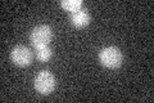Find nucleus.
Masks as SVG:
<instances>
[{"label":"nucleus","mask_w":154,"mask_h":103,"mask_svg":"<svg viewBox=\"0 0 154 103\" xmlns=\"http://www.w3.org/2000/svg\"><path fill=\"white\" fill-rule=\"evenodd\" d=\"M33 86L42 95H48L55 89L57 86V80L51 72L42 70L36 75L35 80H33Z\"/></svg>","instance_id":"nucleus-2"},{"label":"nucleus","mask_w":154,"mask_h":103,"mask_svg":"<svg viewBox=\"0 0 154 103\" xmlns=\"http://www.w3.org/2000/svg\"><path fill=\"white\" fill-rule=\"evenodd\" d=\"M53 56V50L50 49L49 45H42L36 48V58L40 62H46L49 61Z\"/></svg>","instance_id":"nucleus-7"},{"label":"nucleus","mask_w":154,"mask_h":103,"mask_svg":"<svg viewBox=\"0 0 154 103\" xmlns=\"http://www.w3.org/2000/svg\"><path fill=\"white\" fill-rule=\"evenodd\" d=\"M99 62L104 67L116 70L122 65V53L117 47H105L99 52Z\"/></svg>","instance_id":"nucleus-1"},{"label":"nucleus","mask_w":154,"mask_h":103,"mask_svg":"<svg viewBox=\"0 0 154 103\" xmlns=\"http://www.w3.org/2000/svg\"><path fill=\"white\" fill-rule=\"evenodd\" d=\"M53 37V30L49 24H38L31 32V43L33 47H42L49 45V43Z\"/></svg>","instance_id":"nucleus-3"},{"label":"nucleus","mask_w":154,"mask_h":103,"mask_svg":"<svg viewBox=\"0 0 154 103\" xmlns=\"http://www.w3.org/2000/svg\"><path fill=\"white\" fill-rule=\"evenodd\" d=\"M90 19H91V17L86 9H80V11L71 14V22L77 28L86 27L90 23Z\"/></svg>","instance_id":"nucleus-5"},{"label":"nucleus","mask_w":154,"mask_h":103,"mask_svg":"<svg viewBox=\"0 0 154 103\" xmlns=\"http://www.w3.org/2000/svg\"><path fill=\"white\" fill-rule=\"evenodd\" d=\"M11 58L14 65H17L19 67H26L32 63L33 56H32V52L30 50V48H27L26 45H17L13 48V50L11 53Z\"/></svg>","instance_id":"nucleus-4"},{"label":"nucleus","mask_w":154,"mask_h":103,"mask_svg":"<svg viewBox=\"0 0 154 103\" xmlns=\"http://www.w3.org/2000/svg\"><path fill=\"white\" fill-rule=\"evenodd\" d=\"M82 0H63V2H60V5L63 7L64 11H68L71 13L82 9Z\"/></svg>","instance_id":"nucleus-6"}]
</instances>
